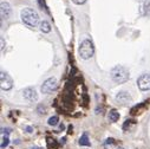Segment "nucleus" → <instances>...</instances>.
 Instances as JSON below:
<instances>
[{"label":"nucleus","instance_id":"obj_12","mask_svg":"<svg viewBox=\"0 0 150 149\" xmlns=\"http://www.w3.org/2000/svg\"><path fill=\"white\" fill-rule=\"evenodd\" d=\"M79 144H81V145H84V147L90 145V141H89L88 134H83V136L79 138Z\"/></svg>","mask_w":150,"mask_h":149},{"label":"nucleus","instance_id":"obj_5","mask_svg":"<svg viewBox=\"0 0 150 149\" xmlns=\"http://www.w3.org/2000/svg\"><path fill=\"white\" fill-rule=\"evenodd\" d=\"M0 85H1V89L7 91V90H11L12 87H13V79L11 78V76L6 72H1L0 74Z\"/></svg>","mask_w":150,"mask_h":149},{"label":"nucleus","instance_id":"obj_10","mask_svg":"<svg viewBox=\"0 0 150 149\" xmlns=\"http://www.w3.org/2000/svg\"><path fill=\"white\" fill-rule=\"evenodd\" d=\"M108 117H109V120H110L111 122H117V121H118V118H120V114H118V111H117V110L112 109V110L110 111V113H109Z\"/></svg>","mask_w":150,"mask_h":149},{"label":"nucleus","instance_id":"obj_3","mask_svg":"<svg viewBox=\"0 0 150 149\" xmlns=\"http://www.w3.org/2000/svg\"><path fill=\"white\" fill-rule=\"evenodd\" d=\"M93 52H95V46H93V43L90 40V39H85L81 43V46H79V55L83 59H89L93 56Z\"/></svg>","mask_w":150,"mask_h":149},{"label":"nucleus","instance_id":"obj_15","mask_svg":"<svg viewBox=\"0 0 150 149\" xmlns=\"http://www.w3.org/2000/svg\"><path fill=\"white\" fill-rule=\"evenodd\" d=\"M8 143H10L8 137H7V136H3V138H1V149L6 148V147L8 145Z\"/></svg>","mask_w":150,"mask_h":149},{"label":"nucleus","instance_id":"obj_13","mask_svg":"<svg viewBox=\"0 0 150 149\" xmlns=\"http://www.w3.org/2000/svg\"><path fill=\"white\" fill-rule=\"evenodd\" d=\"M143 13L145 16L150 17V0H146V1L143 4Z\"/></svg>","mask_w":150,"mask_h":149},{"label":"nucleus","instance_id":"obj_1","mask_svg":"<svg viewBox=\"0 0 150 149\" xmlns=\"http://www.w3.org/2000/svg\"><path fill=\"white\" fill-rule=\"evenodd\" d=\"M110 74H111L112 81L116 82V83H118V84L125 83V82H128L129 78H130V73H129L128 69H125V67L122 66V65L115 66L114 69L111 70Z\"/></svg>","mask_w":150,"mask_h":149},{"label":"nucleus","instance_id":"obj_20","mask_svg":"<svg viewBox=\"0 0 150 149\" xmlns=\"http://www.w3.org/2000/svg\"><path fill=\"white\" fill-rule=\"evenodd\" d=\"M30 149H42V148H37V147H32V148H30Z\"/></svg>","mask_w":150,"mask_h":149},{"label":"nucleus","instance_id":"obj_17","mask_svg":"<svg viewBox=\"0 0 150 149\" xmlns=\"http://www.w3.org/2000/svg\"><path fill=\"white\" fill-rule=\"evenodd\" d=\"M38 1V4H39V6L42 7V9H44V10H46V5H45V0H37Z\"/></svg>","mask_w":150,"mask_h":149},{"label":"nucleus","instance_id":"obj_2","mask_svg":"<svg viewBox=\"0 0 150 149\" xmlns=\"http://www.w3.org/2000/svg\"><path fill=\"white\" fill-rule=\"evenodd\" d=\"M21 20L30 27H35L39 24V16L32 9H24L21 11Z\"/></svg>","mask_w":150,"mask_h":149},{"label":"nucleus","instance_id":"obj_16","mask_svg":"<svg viewBox=\"0 0 150 149\" xmlns=\"http://www.w3.org/2000/svg\"><path fill=\"white\" fill-rule=\"evenodd\" d=\"M134 123H135V121H125V123H124V126H123V129H124V130L129 129V128H130V126H131V124H134Z\"/></svg>","mask_w":150,"mask_h":149},{"label":"nucleus","instance_id":"obj_11","mask_svg":"<svg viewBox=\"0 0 150 149\" xmlns=\"http://www.w3.org/2000/svg\"><path fill=\"white\" fill-rule=\"evenodd\" d=\"M40 31H42V32H45V33H49V32L51 31V25H50V23L46 21V20L42 21V23H40Z\"/></svg>","mask_w":150,"mask_h":149},{"label":"nucleus","instance_id":"obj_6","mask_svg":"<svg viewBox=\"0 0 150 149\" xmlns=\"http://www.w3.org/2000/svg\"><path fill=\"white\" fill-rule=\"evenodd\" d=\"M137 85L142 91L150 90V73H145L139 76L137 79Z\"/></svg>","mask_w":150,"mask_h":149},{"label":"nucleus","instance_id":"obj_8","mask_svg":"<svg viewBox=\"0 0 150 149\" xmlns=\"http://www.w3.org/2000/svg\"><path fill=\"white\" fill-rule=\"evenodd\" d=\"M11 6L6 1H3L1 4H0V16H1V19L5 20V19H8V17L11 16Z\"/></svg>","mask_w":150,"mask_h":149},{"label":"nucleus","instance_id":"obj_14","mask_svg":"<svg viewBox=\"0 0 150 149\" xmlns=\"http://www.w3.org/2000/svg\"><path fill=\"white\" fill-rule=\"evenodd\" d=\"M58 122H59V117H58V116H52V117H50L49 121H47V123H49L50 126H52V127L57 126Z\"/></svg>","mask_w":150,"mask_h":149},{"label":"nucleus","instance_id":"obj_19","mask_svg":"<svg viewBox=\"0 0 150 149\" xmlns=\"http://www.w3.org/2000/svg\"><path fill=\"white\" fill-rule=\"evenodd\" d=\"M72 1L76 4V5H83V4L86 1V0H72Z\"/></svg>","mask_w":150,"mask_h":149},{"label":"nucleus","instance_id":"obj_18","mask_svg":"<svg viewBox=\"0 0 150 149\" xmlns=\"http://www.w3.org/2000/svg\"><path fill=\"white\" fill-rule=\"evenodd\" d=\"M1 133H3V136H4V135H5V136H7V135L11 133V129H8V128L4 129V128H3V129H1Z\"/></svg>","mask_w":150,"mask_h":149},{"label":"nucleus","instance_id":"obj_4","mask_svg":"<svg viewBox=\"0 0 150 149\" xmlns=\"http://www.w3.org/2000/svg\"><path fill=\"white\" fill-rule=\"evenodd\" d=\"M57 87H58V83H57V79L54 78V77H51V78H47L44 83H43V85H42V92L43 94H50V92H52V91H54L56 89H57Z\"/></svg>","mask_w":150,"mask_h":149},{"label":"nucleus","instance_id":"obj_7","mask_svg":"<svg viewBox=\"0 0 150 149\" xmlns=\"http://www.w3.org/2000/svg\"><path fill=\"white\" fill-rule=\"evenodd\" d=\"M23 95L30 102H37V101H38V94H37L35 89H33V88H26V89H24Z\"/></svg>","mask_w":150,"mask_h":149},{"label":"nucleus","instance_id":"obj_9","mask_svg":"<svg viewBox=\"0 0 150 149\" xmlns=\"http://www.w3.org/2000/svg\"><path fill=\"white\" fill-rule=\"evenodd\" d=\"M116 101L122 104V105H127L129 103H131V96L129 95V92H125V91H122L120 92L117 96H116Z\"/></svg>","mask_w":150,"mask_h":149}]
</instances>
